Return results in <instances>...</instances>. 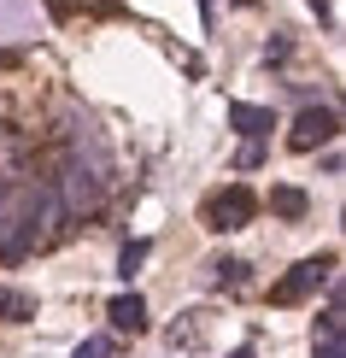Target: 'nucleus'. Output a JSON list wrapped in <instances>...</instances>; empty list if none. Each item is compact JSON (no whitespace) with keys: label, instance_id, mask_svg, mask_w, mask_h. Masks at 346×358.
<instances>
[{"label":"nucleus","instance_id":"f257e3e1","mask_svg":"<svg viewBox=\"0 0 346 358\" xmlns=\"http://www.w3.org/2000/svg\"><path fill=\"white\" fill-rule=\"evenodd\" d=\"M252 212H259V194L252 188H240V182H229L223 194H212V200H206V229H217V235H229V229H247L252 223Z\"/></svg>","mask_w":346,"mask_h":358},{"label":"nucleus","instance_id":"f03ea898","mask_svg":"<svg viewBox=\"0 0 346 358\" xmlns=\"http://www.w3.org/2000/svg\"><path fill=\"white\" fill-rule=\"evenodd\" d=\"M335 264H340L335 252H323V259H305V264H294V276H282L276 288H270V300H276V306H299L305 294H317L323 282L335 276Z\"/></svg>","mask_w":346,"mask_h":358},{"label":"nucleus","instance_id":"7ed1b4c3","mask_svg":"<svg viewBox=\"0 0 346 358\" xmlns=\"http://www.w3.org/2000/svg\"><path fill=\"white\" fill-rule=\"evenodd\" d=\"M335 136H340V112L335 106H305L294 117V129H288V147H294V153H311V147H323Z\"/></svg>","mask_w":346,"mask_h":358},{"label":"nucleus","instance_id":"20e7f679","mask_svg":"<svg viewBox=\"0 0 346 358\" xmlns=\"http://www.w3.org/2000/svg\"><path fill=\"white\" fill-rule=\"evenodd\" d=\"M229 124H235L247 141H264L270 129H276V117H270V106H252V100H229Z\"/></svg>","mask_w":346,"mask_h":358},{"label":"nucleus","instance_id":"39448f33","mask_svg":"<svg viewBox=\"0 0 346 358\" xmlns=\"http://www.w3.org/2000/svg\"><path fill=\"white\" fill-rule=\"evenodd\" d=\"M106 317H112L117 335H141L147 329V300H141V294H117V300L106 306Z\"/></svg>","mask_w":346,"mask_h":358},{"label":"nucleus","instance_id":"423d86ee","mask_svg":"<svg viewBox=\"0 0 346 358\" xmlns=\"http://www.w3.org/2000/svg\"><path fill=\"white\" fill-rule=\"evenodd\" d=\"M270 212H276V217H305L311 200H305V188H288V182H282V188H270Z\"/></svg>","mask_w":346,"mask_h":358},{"label":"nucleus","instance_id":"0eeeda50","mask_svg":"<svg viewBox=\"0 0 346 358\" xmlns=\"http://www.w3.org/2000/svg\"><path fill=\"white\" fill-rule=\"evenodd\" d=\"M0 311H6L12 323H29V317H36V300H29L24 288H0Z\"/></svg>","mask_w":346,"mask_h":358},{"label":"nucleus","instance_id":"6e6552de","mask_svg":"<svg viewBox=\"0 0 346 358\" xmlns=\"http://www.w3.org/2000/svg\"><path fill=\"white\" fill-rule=\"evenodd\" d=\"M147 252H153V247H147V241H129L124 252H117V276L129 282V276H135V271H141V264H147Z\"/></svg>","mask_w":346,"mask_h":358},{"label":"nucleus","instance_id":"1a4fd4ad","mask_svg":"<svg viewBox=\"0 0 346 358\" xmlns=\"http://www.w3.org/2000/svg\"><path fill=\"white\" fill-rule=\"evenodd\" d=\"M71 358H112V335H88V341H82V347L71 352Z\"/></svg>","mask_w":346,"mask_h":358},{"label":"nucleus","instance_id":"9d476101","mask_svg":"<svg viewBox=\"0 0 346 358\" xmlns=\"http://www.w3.org/2000/svg\"><path fill=\"white\" fill-rule=\"evenodd\" d=\"M212 271H217V282H229V288H235V282L247 276V264H240V259H223V264H212Z\"/></svg>","mask_w":346,"mask_h":358},{"label":"nucleus","instance_id":"9b49d317","mask_svg":"<svg viewBox=\"0 0 346 358\" xmlns=\"http://www.w3.org/2000/svg\"><path fill=\"white\" fill-rule=\"evenodd\" d=\"M235 165H240V171H259V165H264V147H259V141H247V147H240V159H235Z\"/></svg>","mask_w":346,"mask_h":358},{"label":"nucleus","instance_id":"f8f14e48","mask_svg":"<svg viewBox=\"0 0 346 358\" xmlns=\"http://www.w3.org/2000/svg\"><path fill=\"white\" fill-rule=\"evenodd\" d=\"M311 358H340V329H323V341H317Z\"/></svg>","mask_w":346,"mask_h":358},{"label":"nucleus","instance_id":"ddd939ff","mask_svg":"<svg viewBox=\"0 0 346 358\" xmlns=\"http://www.w3.org/2000/svg\"><path fill=\"white\" fill-rule=\"evenodd\" d=\"M311 6H317V18L329 24V18H335V12H329V0H311Z\"/></svg>","mask_w":346,"mask_h":358},{"label":"nucleus","instance_id":"4468645a","mask_svg":"<svg viewBox=\"0 0 346 358\" xmlns=\"http://www.w3.org/2000/svg\"><path fill=\"white\" fill-rule=\"evenodd\" d=\"M200 18H206V24H212V0H200Z\"/></svg>","mask_w":346,"mask_h":358},{"label":"nucleus","instance_id":"2eb2a0df","mask_svg":"<svg viewBox=\"0 0 346 358\" xmlns=\"http://www.w3.org/2000/svg\"><path fill=\"white\" fill-rule=\"evenodd\" d=\"M229 358H252V347H240V352H229Z\"/></svg>","mask_w":346,"mask_h":358},{"label":"nucleus","instance_id":"dca6fc26","mask_svg":"<svg viewBox=\"0 0 346 358\" xmlns=\"http://www.w3.org/2000/svg\"><path fill=\"white\" fill-rule=\"evenodd\" d=\"M235 6H259V0H235Z\"/></svg>","mask_w":346,"mask_h":358}]
</instances>
